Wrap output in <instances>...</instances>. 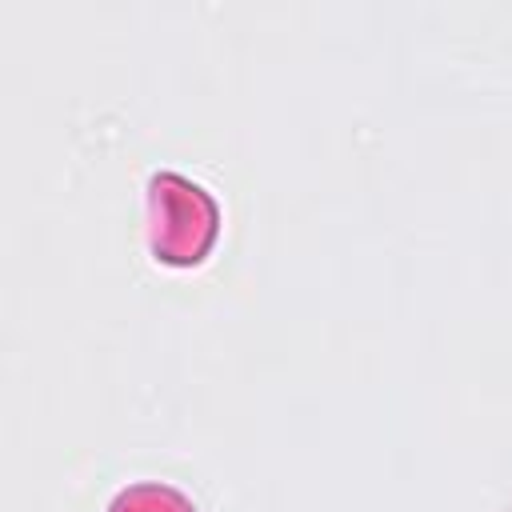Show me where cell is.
<instances>
[{"mask_svg": "<svg viewBox=\"0 0 512 512\" xmlns=\"http://www.w3.org/2000/svg\"><path fill=\"white\" fill-rule=\"evenodd\" d=\"M216 240V204L212 196L176 176L164 172L152 180V228L148 244L156 260L164 264H196Z\"/></svg>", "mask_w": 512, "mask_h": 512, "instance_id": "cell-1", "label": "cell"}, {"mask_svg": "<svg viewBox=\"0 0 512 512\" xmlns=\"http://www.w3.org/2000/svg\"><path fill=\"white\" fill-rule=\"evenodd\" d=\"M108 512H196V508L184 492L168 484H132L108 504Z\"/></svg>", "mask_w": 512, "mask_h": 512, "instance_id": "cell-2", "label": "cell"}]
</instances>
